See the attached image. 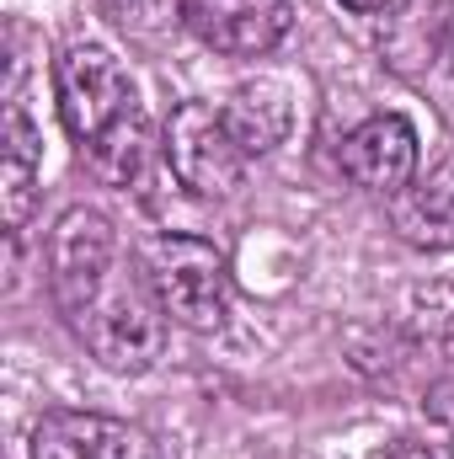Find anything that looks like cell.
Returning a JSON list of instances; mask_svg holds the SVG:
<instances>
[{"instance_id":"obj_1","label":"cell","mask_w":454,"mask_h":459,"mask_svg":"<svg viewBox=\"0 0 454 459\" xmlns=\"http://www.w3.org/2000/svg\"><path fill=\"white\" fill-rule=\"evenodd\" d=\"M48 289L65 316V326L81 347L113 368L144 374L166 347V310L150 289L144 262H134L118 246V230L97 209H65L48 230Z\"/></svg>"},{"instance_id":"obj_2","label":"cell","mask_w":454,"mask_h":459,"mask_svg":"<svg viewBox=\"0 0 454 459\" xmlns=\"http://www.w3.org/2000/svg\"><path fill=\"white\" fill-rule=\"evenodd\" d=\"M161 310L188 332H220L230 316V262L204 235H155L139 251Z\"/></svg>"},{"instance_id":"obj_3","label":"cell","mask_w":454,"mask_h":459,"mask_svg":"<svg viewBox=\"0 0 454 459\" xmlns=\"http://www.w3.org/2000/svg\"><path fill=\"white\" fill-rule=\"evenodd\" d=\"M161 155H166L171 177L198 198H230L246 177V150L235 144L225 113L214 102L171 108L166 128H161Z\"/></svg>"},{"instance_id":"obj_4","label":"cell","mask_w":454,"mask_h":459,"mask_svg":"<svg viewBox=\"0 0 454 459\" xmlns=\"http://www.w3.org/2000/svg\"><path fill=\"white\" fill-rule=\"evenodd\" d=\"M54 102H59V123L81 144L102 139L118 117H128L139 108L128 70L118 65L102 43H70L54 59Z\"/></svg>"},{"instance_id":"obj_5","label":"cell","mask_w":454,"mask_h":459,"mask_svg":"<svg viewBox=\"0 0 454 459\" xmlns=\"http://www.w3.org/2000/svg\"><path fill=\"white\" fill-rule=\"evenodd\" d=\"M182 27L230 59H257L267 48H278L294 27V5L289 0H177Z\"/></svg>"},{"instance_id":"obj_6","label":"cell","mask_w":454,"mask_h":459,"mask_svg":"<svg viewBox=\"0 0 454 459\" xmlns=\"http://www.w3.org/2000/svg\"><path fill=\"white\" fill-rule=\"evenodd\" d=\"M27 459H161L155 438L108 411H43L32 422Z\"/></svg>"},{"instance_id":"obj_7","label":"cell","mask_w":454,"mask_h":459,"mask_svg":"<svg viewBox=\"0 0 454 459\" xmlns=\"http://www.w3.org/2000/svg\"><path fill=\"white\" fill-rule=\"evenodd\" d=\"M342 177L363 193L396 198L417 177V128L401 113H374L363 117L342 139Z\"/></svg>"},{"instance_id":"obj_8","label":"cell","mask_w":454,"mask_h":459,"mask_svg":"<svg viewBox=\"0 0 454 459\" xmlns=\"http://www.w3.org/2000/svg\"><path fill=\"white\" fill-rule=\"evenodd\" d=\"M390 225L406 246L454 251V150L390 198Z\"/></svg>"},{"instance_id":"obj_9","label":"cell","mask_w":454,"mask_h":459,"mask_svg":"<svg viewBox=\"0 0 454 459\" xmlns=\"http://www.w3.org/2000/svg\"><path fill=\"white\" fill-rule=\"evenodd\" d=\"M220 113H225L235 144H240L246 160H251V155H267V150H278V144L289 139V128H294V97H289L284 81L257 75V81H240V86L230 91V102Z\"/></svg>"},{"instance_id":"obj_10","label":"cell","mask_w":454,"mask_h":459,"mask_svg":"<svg viewBox=\"0 0 454 459\" xmlns=\"http://www.w3.org/2000/svg\"><path fill=\"white\" fill-rule=\"evenodd\" d=\"M0 144H5V160H0V214H5V230L16 235L27 225L32 204H38V171H43V134L32 128L22 97L5 102Z\"/></svg>"},{"instance_id":"obj_11","label":"cell","mask_w":454,"mask_h":459,"mask_svg":"<svg viewBox=\"0 0 454 459\" xmlns=\"http://www.w3.org/2000/svg\"><path fill=\"white\" fill-rule=\"evenodd\" d=\"M155 150H161V139H155L150 117L139 113V108H134L128 117H118L102 139L81 144V155H86L92 177H97V182H108V187H134V182H144V171H150Z\"/></svg>"},{"instance_id":"obj_12","label":"cell","mask_w":454,"mask_h":459,"mask_svg":"<svg viewBox=\"0 0 454 459\" xmlns=\"http://www.w3.org/2000/svg\"><path fill=\"white\" fill-rule=\"evenodd\" d=\"M385 459H444L433 444H417V438H401V444H390V455Z\"/></svg>"},{"instance_id":"obj_13","label":"cell","mask_w":454,"mask_h":459,"mask_svg":"<svg viewBox=\"0 0 454 459\" xmlns=\"http://www.w3.org/2000/svg\"><path fill=\"white\" fill-rule=\"evenodd\" d=\"M342 5H347V11H358V16H369V11H385L390 0H342Z\"/></svg>"}]
</instances>
